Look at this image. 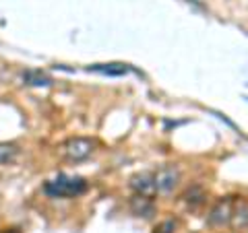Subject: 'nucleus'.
Instances as JSON below:
<instances>
[{
	"label": "nucleus",
	"instance_id": "obj_1",
	"mask_svg": "<svg viewBox=\"0 0 248 233\" xmlns=\"http://www.w3.org/2000/svg\"><path fill=\"white\" fill-rule=\"evenodd\" d=\"M44 192L52 198H77L87 192V182L79 175H58L44 184Z\"/></svg>",
	"mask_w": 248,
	"mask_h": 233
},
{
	"label": "nucleus",
	"instance_id": "obj_2",
	"mask_svg": "<svg viewBox=\"0 0 248 233\" xmlns=\"http://www.w3.org/2000/svg\"><path fill=\"white\" fill-rule=\"evenodd\" d=\"M93 151H95V143L89 141V138H83V136L71 138V141H66L62 145V153H64L66 159H71V161L87 159Z\"/></svg>",
	"mask_w": 248,
	"mask_h": 233
},
{
	"label": "nucleus",
	"instance_id": "obj_3",
	"mask_svg": "<svg viewBox=\"0 0 248 233\" xmlns=\"http://www.w3.org/2000/svg\"><path fill=\"white\" fill-rule=\"evenodd\" d=\"M153 177H155L157 192H170L180 182V172H178V167H174V165H166V167H161L157 174H153Z\"/></svg>",
	"mask_w": 248,
	"mask_h": 233
},
{
	"label": "nucleus",
	"instance_id": "obj_4",
	"mask_svg": "<svg viewBox=\"0 0 248 233\" xmlns=\"http://www.w3.org/2000/svg\"><path fill=\"white\" fill-rule=\"evenodd\" d=\"M130 188L135 190V194L149 196V198H153L155 192H157L153 174H137V175H133V177H130Z\"/></svg>",
	"mask_w": 248,
	"mask_h": 233
},
{
	"label": "nucleus",
	"instance_id": "obj_5",
	"mask_svg": "<svg viewBox=\"0 0 248 233\" xmlns=\"http://www.w3.org/2000/svg\"><path fill=\"white\" fill-rule=\"evenodd\" d=\"M234 204H236V200H232V198L219 200L213 206L211 215H209V221L213 225H228L232 221V215H234Z\"/></svg>",
	"mask_w": 248,
	"mask_h": 233
},
{
	"label": "nucleus",
	"instance_id": "obj_6",
	"mask_svg": "<svg viewBox=\"0 0 248 233\" xmlns=\"http://www.w3.org/2000/svg\"><path fill=\"white\" fill-rule=\"evenodd\" d=\"M130 208H133V213H135V215L145 217V219H149V217L155 213L153 198H149V196H141V194H135V198L130 200Z\"/></svg>",
	"mask_w": 248,
	"mask_h": 233
},
{
	"label": "nucleus",
	"instance_id": "obj_7",
	"mask_svg": "<svg viewBox=\"0 0 248 233\" xmlns=\"http://www.w3.org/2000/svg\"><path fill=\"white\" fill-rule=\"evenodd\" d=\"M91 73H99V74H108V76H122L126 74L130 68L126 64H120V62H110V64H93L89 66Z\"/></svg>",
	"mask_w": 248,
	"mask_h": 233
},
{
	"label": "nucleus",
	"instance_id": "obj_8",
	"mask_svg": "<svg viewBox=\"0 0 248 233\" xmlns=\"http://www.w3.org/2000/svg\"><path fill=\"white\" fill-rule=\"evenodd\" d=\"M19 146L15 143H0V165H9L17 159Z\"/></svg>",
	"mask_w": 248,
	"mask_h": 233
},
{
	"label": "nucleus",
	"instance_id": "obj_9",
	"mask_svg": "<svg viewBox=\"0 0 248 233\" xmlns=\"http://www.w3.org/2000/svg\"><path fill=\"white\" fill-rule=\"evenodd\" d=\"M230 223H234L236 227H244V225H248V204L242 203V200H236V204H234V215H232V221Z\"/></svg>",
	"mask_w": 248,
	"mask_h": 233
},
{
	"label": "nucleus",
	"instance_id": "obj_10",
	"mask_svg": "<svg viewBox=\"0 0 248 233\" xmlns=\"http://www.w3.org/2000/svg\"><path fill=\"white\" fill-rule=\"evenodd\" d=\"M23 81H25L27 85H33V87H50L52 85L50 76H46L42 73H25L23 74Z\"/></svg>",
	"mask_w": 248,
	"mask_h": 233
},
{
	"label": "nucleus",
	"instance_id": "obj_11",
	"mask_svg": "<svg viewBox=\"0 0 248 233\" xmlns=\"http://www.w3.org/2000/svg\"><path fill=\"white\" fill-rule=\"evenodd\" d=\"M186 203H190L192 206H199V204H203V198H205V192L201 190V188H192L186 192Z\"/></svg>",
	"mask_w": 248,
	"mask_h": 233
}]
</instances>
